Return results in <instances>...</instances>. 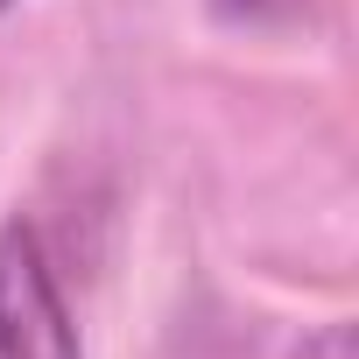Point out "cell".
Segmentation results:
<instances>
[{
    "instance_id": "obj_4",
    "label": "cell",
    "mask_w": 359,
    "mask_h": 359,
    "mask_svg": "<svg viewBox=\"0 0 359 359\" xmlns=\"http://www.w3.org/2000/svg\"><path fill=\"white\" fill-rule=\"evenodd\" d=\"M8 8H15V0H0V15H8Z\"/></svg>"
},
{
    "instance_id": "obj_2",
    "label": "cell",
    "mask_w": 359,
    "mask_h": 359,
    "mask_svg": "<svg viewBox=\"0 0 359 359\" xmlns=\"http://www.w3.org/2000/svg\"><path fill=\"white\" fill-rule=\"evenodd\" d=\"M289 359H352V324H345V317H338V324H317Z\"/></svg>"
},
{
    "instance_id": "obj_1",
    "label": "cell",
    "mask_w": 359,
    "mask_h": 359,
    "mask_svg": "<svg viewBox=\"0 0 359 359\" xmlns=\"http://www.w3.org/2000/svg\"><path fill=\"white\" fill-rule=\"evenodd\" d=\"M0 359H85L71 303L29 219L0 226Z\"/></svg>"
},
{
    "instance_id": "obj_3",
    "label": "cell",
    "mask_w": 359,
    "mask_h": 359,
    "mask_svg": "<svg viewBox=\"0 0 359 359\" xmlns=\"http://www.w3.org/2000/svg\"><path fill=\"white\" fill-rule=\"evenodd\" d=\"M212 8H219L226 22H282V15L303 8V0H212Z\"/></svg>"
}]
</instances>
